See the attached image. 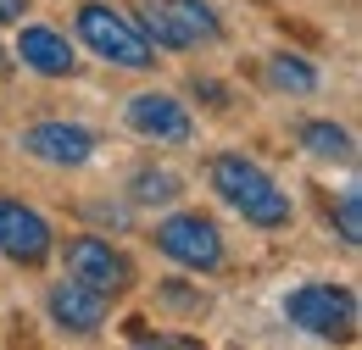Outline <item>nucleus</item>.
I'll list each match as a JSON object with an SVG mask.
<instances>
[{
	"label": "nucleus",
	"mask_w": 362,
	"mask_h": 350,
	"mask_svg": "<svg viewBox=\"0 0 362 350\" xmlns=\"http://www.w3.org/2000/svg\"><path fill=\"white\" fill-rule=\"evenodd\" d=\"M23 11H28V0H0V28L6 23H23Z\"/></svg>",
	"instance_id": "nucleus-17"
},
{
	"label": "nucleus",
	"mask_w": 362,
	"mask_h": 350,
	"mask_svg": "<svg viewBox=\"0 0 362 350\" xmlns=\"http://www.w3.org/2000/svg\"><path fill=\"white\" fill-rule=\"evenodd\" d=\"M45 306H50V322H56V328H67V334H95V328L106 322V295L90 289V284H78V278L56 284Z\"/></svg>",
	"instance_id": "nucleus-9"
},
{
	"label": "nucleus",
	"mask_w": 362,
	"mask_h": 350,
	"mask_svg": "<svg viewBox=\"0 0 362 350\" xmlns=\"http://www.w3.org/2000/svg\"><path fill=\"white\" fill-rule=\"evenodd\" d=\"M129 339H151V334H145L139 322H129ZM156 345H189V339H162V334H156Z\"/></svg>",
	"instance_id": "nucleus-18"
},
{
	"label": "nucleus",
	"mask_w": 362,
	"mask_h": 350,
	"mask_svg": "<svg viewBox=\"0 0 362 350\" xmlns=\"http://www.w3.org/2000/svg\"><path fill=\"white\" fill-rule=\"evenodd\" d=\"M23 150L34 162H50V167H84L95 156V133L78 123H34L23 133Z\"/></svg>",
	"instance_id": "nucleus-7"
},
{
	"label": "nucleus",
	"mask_w": 362,
	"mask_h": 350,
	"mask_svg": "<svg viewBox=\"0 0 362 350\" xmlns=\"http://www.w3.org/2000/svg\"><path fill=\"white\" fill-rule=\"evenodd\" d=\"M129 195H134L139 206H168V200H179V178L168 173V167H145V173H134Z\"/></svg>",
	"instance_id": "nucleus-13"
},
{
	"label": "nucleus",
	"mask_w": 362,
	"mask_h": 350,
	"mask_svg": "<svg viewBox=\"0 0 362 350\" xmlns=\"http://www.w3.org/2000/svg\"><path fill=\"white\" fill-rule=\"evenodd\" d=\"M17 56H23L34 73H45V78H67V73L78 67L67 34H56V28H23V34H17Z\"/></svg>",
	"instance_id": "nucleus-10"
},
{
	"label": "nucleus",
	"mask_w": 362,
	"mask_h": 350,
	"mask_svg": "<svg viewBox=\"0 0 362 350\" xmlns=\"http://www.w3.org/2000/svg\"><path fill=\"white\" fill-rule=\"evenodd\" d=\"M268 78H273V89H290V95H313L317 89V73L301 61V56H273Z\"/></svg>",
	"instance_id": "nucleus-14"
},
{
	"label": "nucleus",
	"mask_w": 362,
	"mask_h": 350,
	"mask_svg": "<svg viewBox=\"0 0 362 350\" xmlns=\"http://www.w3.org/2000/svg\"><path fill=\"white\" fill-rule=\"evenodd\" d=\"M301 150L317 156V162H351V156H357L351 133L340 128V123H307V128H301Z\"/></svg>",
	"instance_id": "nucleus-12"
},
{
	"label": "nucleus",
	"mask_w": 362,
	"mask_h": 350,
	"mask_svg": "<svg viewBox=\"0 0 362 350\" xmlns=\"http://www.w3.org/2000/svg\"><path fill=\"white\" fill-rule=\"evenodd\" d=\"M67 278H78V284H90V289H100L106 301L112 295H123L129 289V262L100 239V234H78V239H67Z\"/></svg>",
	"instance_id": "nucleus-5"
},
{
	"label": "nucleus",
	"mask_w": 362,
	"mask_h": 350,
	"mask_svg": "<svg viewBox=\"0 0 362 350\" xmlns=\"http://www.w3.org/2000/svg\"><path fill=\"white\" fill-rule=\"evenodd\" d=\"M212 189H218L251 228H284V222H290V195H284L251 156H240V150H223V156L212 162Z\"/></svg>",
	"instance_id": "nucleus-1"
},
{
	"label": "nucleus",
	"mask_w": 362,
	"mask_h": 350,
	"mask_svg": "<svg viewBox=\"0 0 362 350\" xmlns=\"http://www.w3.org/2000/svg\"><path fill=\"white\" fill-rule=\"evenodd\" d=\"M0 256L23 267H40L50 256V222L11 195H0Z\"/></svg>",
	"instance_id": "nucleus-6"
},
{
	"label": "nucleus",
	"mask_w": 362,
	"mask_h": 350,
	"mask_svg": "<svg viewBox=\"0 0 362 350\" xmlns=\"http://www.w3.org/2000/svg\"><path fill=\"white\" fill-rule=\"evenodd\" d=\"M78 40L90 44L95 56H106V61H117V67H129V73H145V67H156V56H151V40L139 34L134 17H123V11H112V6H78Z\"/></svg>",
	"instance_id": "nucleus-2"
},
{
	"label": "nucleus",
	"mask_w": 362,
	"mask_h": 350,
	"mask_svg": "<svg viewBox=\"0 0 362 350\" xmlns=\"http://www.w3.org/2000/svg\"><path fill=\"white\" fill-rule=\"evenodd\" d=\"M334 228H340L346 245H362V195H357V189L340 195V206H334Z\"/></svg>",
	"instance_id": "nucleus-15"
},
{
	"label": "nucleus",
	"mask_w": 362,
	"mask_h": 350,
	"mask_svg": "<svg viewBox=\"0 0 362 350\" xmlns=\"http://www.w3.org/2000/svg\"><path fill=\"white\" fill-rule=\"evenodd\" d=\"M284 317L317 339H351L357 334V295L340 284H301L284 295Z\"/></svg>",
	"instance_id": "nucleus-3"
},
{
	"label": "nucleus",
	"mask_w": 362,
	"mask_h": 350,
	"mask_svg": "<svg viewBox=\"0 0 362 350\" xmlns=\"http://www.w3.org/2000/svg\"><path fill=\"white\" fill-rule=\"evenodd\" d=\"M162 11H168V23L184 34V44H212L223 28H218V11L206 6V0H156Z\"/></svg>",
	"instance_id": "nucleus-11"
},
{
	"label": "nucleus",
	"mask_w": 362,
	"mask_h": 350,
	"mask_svg": "<svg viewBox=\"0 0 362 350\" xmlns=\"http://www.w3.org/2000/svg\"><path fill=\"white\" fill-rule=\"evenodd\" d=\"M189 89H195V100H212V106H228V95H223L218 84H212V78H195Z\"/></svg>",
	"instance_id": "nucleus-16"
},
{
	"label": "nucleus",
	"mask_w": 362,
	"mask_h": 350,
	"mask_svg": "<svg viewBox=\"0 0 362 350\" xmlns=\"http://www.w3.org/2000/svg\"><path fill=\"white\" fill-rule=\"evenodd\" d=\"M129 128L139 139H156V145H184L189 139V111H184L173 95H156V89H145L129 100Z\"/></svg>",
	"instance_id": "nucleus-8"
},
{
	"label": "nucleus",
	"mask_w": 362,
	"mask_h": 350,
	"mask_svg": "<svg viewBox=\"0 0 362 350\" xmlns=\"http://www.w3.org/2000/svg\"><path fill=\"white\" fill-rule=\"evenodd\" d=\"M156 251L173 256L179 267H195V272H218L223 267V239H218V222L201 217V212H179L156 228Z\"/></svg>",
	"instance_id": "nucleus-4"
}]
</instances>
